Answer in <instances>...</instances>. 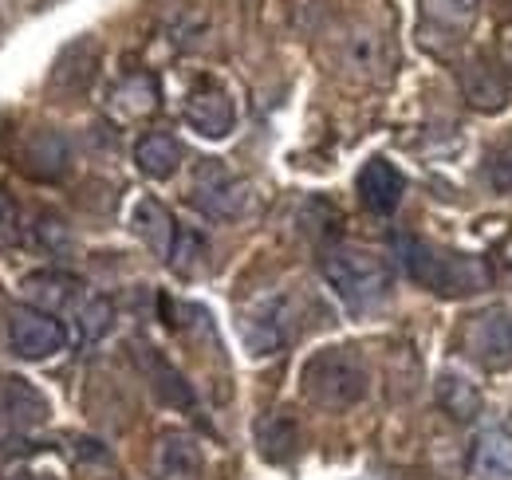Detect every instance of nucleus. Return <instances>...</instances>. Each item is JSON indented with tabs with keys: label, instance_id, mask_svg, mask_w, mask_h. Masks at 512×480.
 Returning <instances> with one entry per match:
<instances>
[{
	"label": "nucleus",
	"instance_id": "obj_1",
	"mask_svg": "<svg viewBox=\"0 0 512 480\" xmlns=\"http://www.w3.org/2000/svg\"><path fill=\"white\" fill-rule=\"evenodd\" d=\"M390 244H394L398 268L414 284H422V288H430L438 296H473V292H485L489 280H493V272H489V264L481 256L446 252V248H434V244L406 237V233H398Z\"/></svg>",
	"mask_w": 512,
	"mask_h": 480
},
{
	"label": "nucleus",
	"instance_id": "obj_2",
	"mask_svg": "<svg viewBox=\"0 0 512 480\" xmlns=\"http://www.w3.org/2000/svg\"><path fill=\"white\" fill-rule=\"evenodd\" d=\"M323 280L331 284V292L343 300L347 311H375L394 284L383 256L351 244H331L323 252Z\"/></svg>",
	"mask_w": 512,
	"mask_h": 480
},
{
	"label": "nucleus",
	"instance_id": "obj_3",
	"mask_svg": "<svg viewBox=\"0 0 512 480\" xmlns=\"http://www.w3.org/2000/svg\"><path fill=\"white\" fill-rule=\"evenodd\" d=\"M367 362L351 347H323L300 370V390L323 410H351L367 398Z\"/></svg>",
	"mask_w": 512,
	"mask_h": 480
},
{
	"label": "nucleus",
	"instance_id": "obj_4",
	"mask_svg": "<svg viewBox=\"0 0 512 480\" xmlns=\"http://www.w3.org/2000/svg\"><path fill=\"white\" fill-rule=\"evenodd\" d=\"M292 335H296V307L280 292L253 300L241 315V339L256 359L260 355H280L292 343Z\"/></svg>",
	"mask_w": 512,
	"mask_h": 480
},
{
	"label": "nucleus",
	"instance_id": "obj_5",
	"mask_svg": "<svg viewBox=\"0 0 512 480\" xmlns=\"http://www.w3.org/2000/svg\"><path fill=\"white\" fill-rule=\"evenodd\" d=\"M190 201L209 217V221H237L249 205L245 181L233 178L217 158H201L193 166V189Z\"/></svg>",
	"mask_w": 512,
	"mask_h": 480
},
{
	"label": "nucleus",
	"instance_id": "obj_6",
	"mask_svg": "<svg viewBox=\"0 0 512 480\" xmlns=\"http://www.w3.org/2000/svg\"><path fill=\"white\" fill-rule=\"evenodd\" d=\"M8 347H12V355L28 362L52 359L67 347V327L52 311H40L32 303L12 307L8 311Z\"/></svg>",
	"mask_w": 512,
	"mask_h": 480
},
{
	"label": "nucleus",
	"instance_id": "obj_7",
	"mask_svg": "<svg viewBox=\"0 0 512 480\" xmlns=\"http://www.w3.org/2000/svg\"><path fill=\"white\" fill-rule=\"evenodd\" d=\"M461 95L481 115H501L512 99V71L493 56H473L457 67Z\"/></svg>",
	"mask_w": 512,
	"mask_h": 480
},
{
	"label": "nucleus",
	"instance_id": "obj_8",
	"mask_svg": "<svg viewBox=\"0 0 512 480\" xmlns=\"http://www.w3.org/2000/svg\"><path fill=\"white\" fill-rule=\"evenodd\" d=\"M48 398L20 374L0 378V433H32L48 421Z\"/></svg>",
	"mask_w": 512,
	"mask_h": 480
},
{
	"label": "nucleus",
	"instance_id": "obj_9",
	"mask_svg": "<svg viewBox=\"0 0 512 480\" xmlns=\"http://www.w3.org/2000/svg\"><path fill=\"white\" fill-rule=\"evenodd\" d=\"M465 347H469V355L481 362L485 370H509L512 366V319L501 307L481 311V315L465 327Z\"/></svg>",
	"mask_w": 512,
	"mask_h": 480
},
{
	"label": "nucleus",
	"instance_id": "obj_10",
	"mask_svg": "<svg viewBox=\"0 0 512 480\" xmlns=\"http://www.w3.org/2000/svg\"><path fill=\"white\" fill-rule=\"evenodd\" d=\"M24 296H28L32 307H40V311H52V315L67 311L75 319L91 292H87L83 280H75L67 272H36V276L24 280Z\"/></svg>",
	"mask_w": 512,
	"mask_h": 480
},
{
	"label": "nucleus",
	"instance_id": "obj_11",
	"mask_svg": "<svg viewBox=\"0 0 512 480\" xmlns=\"http://www.w3.org/2000/svg\"><path fill=\"white\" fill-rule=\"evenodd\" d=\"M186 122L201 138H225L233 130V122H237L233 99L221 87L201 83V87H193L190 99H186Z\"/></svg>",
	"mask_w": 512,
	"mask_h": 480
},
{
	"label": "nucleus",
	"instance_id": "obj_12",
	"mask_svg": "<svg viewBox=\"0 0 512 480\" xmlns=\"http://www.w3.org/2000/svg\"><path fill=\"white\" fill-rule=\"evenodd\" d=\"M359 201L379 213V217H390L398 205H402V193H406V178L386 162V158H371L363 170H359Z\"/></svg>",
	"mask_w": 512,
	"mask_h": 480
},
{
	"label": "nucleus",
	"instance_id": "obj_13",
	"mask_svg": "<svg viewBox=\"0 0 512 480\" xmlns=\"http://www.w3.org/2000/svg\"><path fill=\"white\" fill-rule=\"evenodd\" d=\"M20 166L24 174L36 181H60L71 166V150H67V138L56 130H36L24 150H20Z\"/></svg>",
	"mask_w": 512,
	"mask_h": 480
},
{
	"label": "nucleus",
	"instance_id": "obj_14",
	"mask_svg": "<svg viewBox=\"0 0 512 480\" xmlns=\"http://www.w3.org/2000/svg\"><path fill=\"white\" fill-rule=\"evenodd\" d=\"M473 477L477 480H512V429L493 421L473 441Z\"/></svg>",
	"mask_w": 512,
	"mask_h": 480
},
{
	"label": "nucleus",
	"instance_id": "obj_15",
	"mask_svg": "<svg viewBox=\"0 0 512 480\" xmlns=\"http://www.w3.org/2000/svg\"><path fill=\"white\" fill-rule=\"evenodd\" d=\"M134 359L138 366L146 370V378H150V386H154V394L166 402V406H174V410H193L197 406V398H193L190 382L170 366V362L162 359L154 347H146V343H138L134 347Z\"/></svg>",
	"mask_w": 512,
	"mask_h": 480
},
{
	"label": "nucleus",
	"instance_id": "obj_16",
	"mask_svg": "<svg viewBox=\"0 0 512 480\" xmlns=\"http://www.w3.org/2000/svg\"><path fill=\"white\" fill-rule=\"evenodd\" d=\"M201 449L186 433H166L158 441V457H154V473L158 480H201Z\"/></svg>",
	"mask_w": 512,
	"mask_h": 480
},
{
	"label": "nucleus",
	"instance_id": "obj_17",
	"mask_svg": "<svg viewBox=\"0 0 512 480\" xmlns=\"http://www.w3.org/2000/svg\"><path fill=\"white\" fill-rule=\"evenodd\" d=\"M253 433H256V453L268 465H284L296 453V445H300V425H296L292 414H284V410L264 414V418L256 421Z\"/></svg>",
	"mask_w": 512,
	"mask_h": 480
},
{
	"label": "nucleus",
	"instance_id": "obj_18",
	"mask_svg": "<svg viewBox=\"0 0 512 480\" xmlns=\"http://www.w3.org/2000/svg\"><path fill=\"white\" fill-rule=\"evenodd\" d=\"M178 229H182V225H178L154 197H142V201L134 205V233L146 240V248H150L154 256L170 260L174 240H178Z\"/></svg>",
	"mask_w": 512,
	"mask_h": 480
},
{
	"label": "nucleus",
	"instance_id": "obj_19",
	"mask_svg": "<svg viewBox=\"0 0 512 480\" xmlns=\"http://www.w3.org/2000/svg\"><path fill=\"white\" fill-rule=\"evenodd\" d=\"M134 162H138V170H142L146 178L166 181L174 170H178V162H182V146H178L174 134L154 130V134L138 138V146H134Z\"/></svg>",
	"mask_w": 512,
	"mask_h": 480
},
{
	"label": "nucleus",
	"instance_id": "obj_20",
	"mask_svg": "<svg viewBox=\"0 0 512 480\" xmlns=\"http://www.w3.org/2000/svg\"><path fill=\"white\" fill-rule=\"evenodd\" d=\"M434 394H438V406H442L453 421H473L481 414V390H477V382H469V378L457 374V370H442V374H438Z\"/></svg>",
	"mask_w": 512,
	"mask_h": 480
},
{
	"label": "nucleus",
	"instance_id": "obj_21",
	"mask_svg": "<svg viewBox=\"0 0 512 480\" xmlns=\"http://www.w3.org/2000/svg\"><path fill=\"white\" fill-rule=\"evenodd\" d=\"M477 12H481V0H422V20L446 36L469 32Z\"/></svg>",
	"mask_w": 512,
	"mask_h": 480
},
{
	"label": "nucleus",
	"instance_id": "obj_22",
	"mask_svg": "<svg viewBox=\"0 0 512 480\" xmlns=\"http://www.w3.org/2000/svg\"><path fill=\"white\" fill-rule=\"evenodd\" d=\"M95 63H99L95 44H91V40H79V44H71L64 56H60L52 79H56V87H64V91H83V87L91 83V75H95Z\"/></svg>",
	"mask_w": 512,
	"mask_h": 480
},
{
	"label": "nucleus",
	"instance_id": "obj_23",
	"mask_svg": "<svg viewBox=\"0 0 512 480\" xmlns=\"http://www.w3.org/2000/svg\"><path fill=\"white\" fill-rule=\"evenodd\" d=\"M111 103H115L123 115H130V119L150 115V111L158 107V83H154V75H130V79H123V83L115 87Z\"/></svg>",
	"mask_w": 512,
	"mask_h": 480
},
{
	"label": "nucleus",
	"instance_id": "obj_24",
	"mask_svg": "<svg viewBox=\"0 0 512 480\" xmlns=\"http://www.w3.org/2000/svg\"><path fill=\"white\" fill-rule=\"evenodd\" d=\"M111 323H115V307H111V300H103V296H87V303H83L79 315H75L79 343H83V347L99 343V339L111 331Z\"/></svg>",
	"mask_w": 512,
	"mask_h": 480
},
{
	"label": "nucleus",
	"instance_id": "obj_25",
	"mask_svg": "<svg viewBox=\"0 0 512 480\" xmlns=\"http://www.w3.org/2000/svg\"><path fill=\"white\" fill-rule=\"evenodd\" d=\"M32 240L44 248V252H52V256H71V248H75V240H71V229H67L60 217H52V213H44V217H36V225H32Z\"/></svg>",
	"mask_w": 512,
	"mask_h": 480
},
{
	"label": "nucleus",
	"instance_id": "obj_26",
	"mask_svg": "<svg viewBox=\"0 0 512 480\" xmlns=\"http://www.w3.org/2000/svg\"><path fill=\"white\" fill-rule=\"evenodd\" d=\"M201 256H205V237L201 233H193V229H178V240H174V252H170V268L174 272H182V276H193L197 272V264H201Z\"/></svg>",
	"mask_w": 512,
	"mask_h": 480
},
{
	"label": "nucleus",
	"instance_id": "obj_27",
	"mask_svg": "<svg viewBox=\"0 0 512 480\" xmlns=\"http://www.w3.org/2000/svg\"><path fill=\"white\" fill-rule=\"evenodd\" d=\"M485 181H489L497 193H512V146H497V150L485 158Z\"/></svg>",
	"mask_w": 512,
	"mask_h": 480
},
{
	"label": "nucleus",
	"instance_id": "obj_28",
	"mask_svg": "<svg viewBox=\"0 0 512 480\" xmlns=\"http://www.w3.org/2000/svg\"><path fill=\"white\" fill-rule=\"evenodd\" d=\"M0 240L4 244H20L24 240V225H20V209L8 193H0Z\"/></svg>",
	"mask_w": 512,
	"mask_h": 480
},
{
	"label": "nucleus",
	"instance_id": "obj_29",
	"mask_svg": "<svg viewBox=\"0 0 512 480\" xmlns=\"http://www.w3.org/2000/svg\"><path fill=\"white\" fill-rule=\"evenodd\" d=\"M4 480H48V477H36V473H12V477H4Z\"/></svg>",
	"mask_w": 512,
	"mask_h": 480
}]
</instances>
